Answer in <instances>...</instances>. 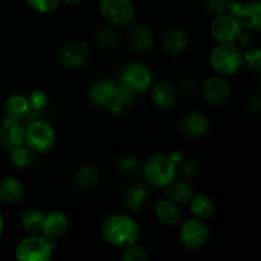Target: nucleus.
I'll return each mask as SVG.
<instances>
[{
    "instance_id": "obj_18",
    "label": "nucleus",
    "mask_w": 261,
    "mask_h": 261,
    "mask_svg": "<svg viewBox=\"0 0 261 261\" xmlns=\"http://www.w3.org/2000/svg\"><path fill=\"white\" fill-rule=\"evenodd\" d=\"M162 45L168 55H180L188 48L189 35L182 28L171 27L163 36Z\"/></svg>"
},
{
    "instance_id": "obj_38",
    "label": "nucleus",
    "mask_w": 261,
    "mask_h": 261,
    "mask_svg": "<svg viewBox=\"0 0 261 261\" xmlns=\"http://www.w3.org/2000/svg\"><path fill=\"white\" fill-rule=\"evenodd\" d=\"M260 109H261L260 94H255V96L251 98V101H250V110H251V112H254V114H259Z\"/></svg>"
},
{
    "instance_id": "obj_36",
    "label": "nucleus",
    "mask_w": 261,
    "mask_h": 261,
    "mask_svg": "<svg viewBox=\"0 0 261 261\" xmlns=\"http://www.w3.org/2000/svg\"><path fill=\"white\" fill-rule=\"evenodd\" d=\"M234 0H205V7L214 14H224L229 12Z\"/></svg>"
},
{
    "instance_id": "obj_33",
    "label": "nucleus",
    "mask_w": 261,
    "mask_h": 261,
    "mask_svg": "<svg viewBox=\"0 0 261 261\" xmlns=\"http://www.w3.org/2000/svg\"><path fill=\"white\" fill-rule=\"evenodd\" d=\"M27 3L37 13L47 14V13H53L54 10L58 9L61 0H27Z\"/></svg>"
},
{
    "instance_id": "obj_27",
    "label": "nucleus",
    "mask_w": 261,
    "mask_h": 261,
    "mask_svg": "<svg viewBox=\"0 0 261 261\" xmlns=\"http://www.w3.org/2000/svg\"><path fill=\"white\" fill-rule=\"evenodd\" d=\"M43 212L38 208H28L25 209L20 217V224L23 229L30 234L41 233V227L43 222Z\"/></svg>"
},
{
    "instance_id": "obj_24",
    "label": "nucleus",
    "mask_w": 261,
    "mask_h": 261,
    "mask_svg": "<svg viewBox=\"0 0 261 261\" xmlns=\"http://www.w3.org/2000/svg\"><path fill=\"white\" fill-rule=\"evenodd\" d=\"M155 214L158 219L165 226H175L180 222L181 212L178 205L170 199H163V200L157 201L155 204Z\"/></svg>"
},
{
    "instance_id": "obj_31",
    "label": "nucleus",
    "mask_w": 261,
    "mask_h": 261,
    "mask_svg": "<svg viewBox=\"0 0 261 261\" xmlns=\"http://www.w3.org/2000/svg\"><path fill=\"white\" fill-rule=\"evenodd\" d=\"M96 41L99 47L105 48V50H110V48L115 47L116 43L119 42V35H117L116 30L111 27L102 28L97 33Z\"/></svg>"
},
{
    "instance_id": "obj_12",
    "label": "nucleus",
    "mask_w": 261,
    "mask_h": 261,
    "mask_svg": "<svg viewBox=\"0 0 261 261\" xmlns=\"http://www.w3.org/2000/svg\"><path fill=\"white\" fill-rule=\"evenodd\" d=\"M201 96L209 105H221L231 96V87L226 79L221 76H211L201 87Z\"/></svg>"
},
{
    "instance_id": "obj_32",
    "label": "nucleus",
    "mask_w": 261,
    "mask_h": 261,
    "mask_svg": "<svg viewBox=\"0 0 261 261\" xmlns=\"http://www.w3.org/2000/svg\"><path fill=\"white\" fill-rule=\"evenodd\" d=\"M121 259L124 261H147L149 260V255L144 247L134 244L125 249L121 255Z\"/></svg>"
},
{
    "instance_id": "obj_9",
    "label": "nucleus",
    "mask_w": 261,
    "mask_h": 261,
    "mask_svg": "<svg viewBox=\"0 0 261 261\" xmlns=\"http://www.w3.org/2000/svg\"><path fill=\"white\" fill-rule=\"evenodd\" d=\"M209 228L201 219L194 218L184 222L180 229V241L188 250H198L206 242Z\"/></svg>"
},
{
    "instance_id": "obj_5",
    "label": "nucleus",
    "mask_w": 261,
    "mask_h": 261,
    "mask_svg": "<svg viewBox=\"0 0 261 261\" xmlns=\"http://www.w3.org/2000/svg\"><path fill=\"white\" fill-rule=\"evenodd\" d=\"M56 245L45 236L32 234L22 240L15 249V259L19 261H48Z\"/></svg>"
},
{
    "instance_id": "obj_1",
    "label": "nucleus",
    "mask_w": 261,
    "mask_h": 261,
    "mask_svg": "<svg viewBox=\"0 0 261 261\" xmlns=\"http://www.w3.org/2000/svg\"><path fill=\"white\" fill-rule=\"evenodd\" d=\"M102 236L114 246L127 247L134 245L139 239V227L130 217L114 214L105 219L102 224Z\"/></svg>"
},
{
    "instance_id": "obj_3",
    "label": "nucleus",
    "mask_w": 261,
    "mask_h": 261,
    "mask_svg": "<svg viewBox=\"0 0 261 261\" xmlns=\"http://www.w3.org/2000/svg\"><path fill=\"white\" fill-rule=\"evenodd\" d=\"M143 175L149 185L154 188H165L175 178L176 165L170 155L154 154L148 158L143 166Z\"/></svg>"
},
{
    "instance_id": "obj_15",
    "label": "nucleus",
    "mask_w": 261,
    "mask_h": 261,
    "mask_svg": "<svg viewBox=\"0 0 261 261\" xmlns=\"http://www.w3.org/2000/svg\"><path fill=\"white\" fill-rule=\"evenodd\" d=\"M148 200H149V189L142 181L130 184L122 196L125 208L130 212L142 211L147 205Z\"/></svg>"
},
{
    "instance_id": "obj_4",
    "label": "nucleus",
    "mask_w": 261,
    "mask_h": 261,
    "mask_svg": "<svg viewBox=\"0 0 261 261\" xmlns=\"http://www.w3.org/2000/svg\"><path fill=\"white\" fill-rule=\"evenodd\" d=\"M24 143L35 153L50 152L56 143L55 129L47 121L35 120L24 130Z\"/></svg>"
},
{
    "instance_id": "obj_19",
    "label": "nucleus",
    "mask_w": 261,
    "mask_h": 261,
    "mask_svg": "<svg viewBox=\"0 0 261 261\" xmlns=\"http://www.w3.org/2000/svg\"><path fill=\"white\" fill-rule=\"evenodd\" d=\"M152 101L160 110H171L177 102V91L170 82H160L152 91Z\"/></svg>"
},
{
    "instance_id": "obj_25",
    "label": "nucleus",
    "mask_w": 261,
    "mask_h": 261,
    "mask_svg": "<svg viewBox=\"0 0 261 261\" xmlns=\"http://www.w3.org/2000/svg\"><path fill=\"white\" fill-rule=\"evenodd\" d=\"M99 182V172L94 166L86 165L74 175V185L79 190H91Z\"/></svg>"
},
{
    "instance_id": "obj_34",
    "label": "nucleus",
    "mask_w": 261,
    "mask_h": 261,
    "mask_svg": "<svg viewBox=\"0 0 261 261\" xmlns=\"http://www.w3.org/2000/svg\"><path fill=\"white\" fill-rule=\"evenodd\" d=\"M244 64H246L247 68L252 71L261 70V54L259 47H254L251 50H247L244 55Z\"/></svg>"
},
{
    "instance_id": "obj_26",
    "label": "nucleus",
    "mask_w": 261,
    "mask_h": 261,
    "mask_svg": "<svg viewBox=\"0 0 261 261\" xmlns=\"http://www.w3.org/2000/svg\"><path fill=\"white\" fill-rule=\"evenodd\" d=\"M190 211L194 214V217L201 221H208L213 217L214 214V204L209 196L204 194H199L191 198Z\"/></svg>"
},
{
    "instance_id": "obj_35",
    "label": "nucleus",
    "mask_w": 261,
    "mask_h": 261,
    "mask_svg": "<svg viewBox=\"0 0 261 261\" xmlns=\"http://www.w3.org/2000/svg\"><path fill=\"white\" fill-rule=\"evenodd\" d=\"M177 172L182 178H193L198 173V166L191 160L181 161L180 165H176V173Z\"/></svg>"
},
{
    "instance_id": "obj_30",
    "label": "nucleus",
    "mask_w": 261,
    "mask_h": 261,
    "mask_svg": "<svg viewBox=\"0 0 261 261\" xmlns=\"http://www.w3.org/2000/svg\"><path fill=\"white\" fill-rule=\"evenodd\" d=\"M135 98H137V92L130 88V87L122 84V86L115 88L114 97H112L111 102H115L120 107L125 109V107L132 106L134 103Z\"/></svg>"
},
{
    "instance_id": "obj_10",
    "label": "nucleus",
    "mask_w": 261,
    "mask_h": 261,
    "mask_svg": "<svg viewBox=\"0 0 261 261\" xmlns=\"http://www.w3.org/2000/svg\"><path fill=\"white\" fill-rule=\"evenodd\" d=\"M211 32L219 43H233L241 35V24L232 14H219L212 22Z\"/></svg>"
},
{
    "instance_id": "obj_6",
    "label": "nucleus",
    "mask_w": 261,
    "mask_h": 261,
    "mask_svg": "<svg viewBox=\"0 0 261 261\" xmlns=\"http://www.w3.org/2000/svg\"><path fill=\"white\" fill-rule=\"evenodd\" d=\"M98 7L105 20L114 27H127L134 20L135 9L130 0H99Z\"/></svg>"
},
{
    "instance_id": "obj_23",
    "label": "nucleus",
    "mask_w": 261,
    "mask_h": 261,
    "mask_svg": "<svg viewBox=\"0 0 261 261\" xmlns=\"http://www.w3.org/2000/svg\"><path fill=\"white\" fill-rule=\"evenodd\" d=\"M165 194L167 199L178 204H188L194 196L193 188L185 180H175L173 178L170 184L165 186Z\"/></svg>"
},
{
    "instance_id": "obj_37",
    "label": "nucleus",
    "mask_w": 261,
    "mask_h": 261,
    "mask_svg": "<svg viewBox=\"0 0 261 261\" xmlns=\"http://www.w3.org/2000/svg\"><path fill=\"white\" fill-rule=\"evenodd\" d=\"M28 99H30V103L31 106H32V110H42L45 109L48 103V99H47V96H46V93L41 91L33 92Z\"/></svg>"
},
{
    "instance_id": "obj_7",
    "label": "nucleus",
    "mask_w": 261,
    "mask_h": 261,
    "mask_svg": "<svg viewBox=\"0 0 261 261\" xmlns=\"http://www.w3.org/2000/svg\"><path fill=\"white\" fill-rule=\"evenodd\" d=\"M89 47L84 41L71 40L61 47L59 63L68 70H76L88 61Z\"/></svg>"
},
{
    "instance_id": "obj_14",
    "label": "nucleus",
    "mask_w": 261,
    "mask_h": 261,
    "mask_svg": "<svg viewBox=\"0 0 261 261\" xmlns=\"http://www.w3.org/2000/svg\"><path fill=\"white\" fill-rule=\"evenodd\" d=\"M126 40L130 48L137 54L149 53L154 45V37H153L152 31L144 24L132 25L127 32Z\"/></svg>"
},
{
    "instance_id": "obj_2",
    "label": "nucleus",
    "mask_w": 261,
    "mask_h": 261,
    "mask_svg": "<svg viewBox=\"0 0 261 261\" xmlns=\"http://www.w3.org/2000/svg\"><path fill=\"white\" fill-rule=\"evenodd\" d=\"M211 65L219 75H232L244 65V54L233 43H219L211 54Z\"/></svg>"
},
{
    "instance_id": "obj_28",
    "label": "nucleus",
    "mask_w": 261,
    "mask_h": 261,
    "mask_svg": "<svg viewBox=\"0 0 261 261\" xmlns=\"http://www.w3.org/2000/svg\"><path fill=\"white\" fill-rule=\"evenodd\" d=\"M120 173L129 178H138L143 175V165L134 155H124L117 162Z\"/></svg>"
},
{
    "instance_id": "obj_17",
    "label": "nucleus",
    "mask_w": 261,
    "mask_h": 261,
    "mask_svg": "<svg viewBox=\"0 0 261 261\" xmlns=\"http://www.w3.org/2000/svg\"><path fill=\"white\" fill-rule=\"evenodd\" d=\"M178 129L186 138H200L208 132L209 121L201 112H190L181 119Z\"/></svg>"
},
{
    "instance_id": "obj_29",
    "label": "nucleus",
    "mask_w": 261,
    "mask_h": 261,
    "mask_svg": "<svg viewBox=\"0 0 261 261\" xmlns=\"http://www.w3.org/2000/svg\"><path fill=\"white\" fill-rule=\"evenodd\" d=\"M35 161V152L27 145H19L10 150V162L18 168H27Z\"/></svg>"
},
{
    "instance_id": "obj_39",
    "label": "nucleus",
    "mask_w": 261,
    "mask_h": 261,
    "mask_svg": "<svg viewBox=\"0 0 261 261\" xmlns=\"http://www.w3.org/2000/svg\"><path fill=\"white\" fill-rule=\"evenodd\" d=\"M61 2H64L65 4H75V3L81 2V0H61Z\"/></svg>"
},
{
    "instance_id": "obj_16",
    "label": "nucleus",
    "mask_w": 261,
    "mask_h": 261,
    "mask_svg": "<svg viewBox=\"0 0 261 261\" xmlns=\"http://www.w3.org/2000/svg\"><path fill=\"white\" fill-rule=\"evenodd\" d=\"M0 144L8 150L24 144V129L17 120L5 117L0 127Z\"/></svg>"
},
{
    "instance_id": "obj_13",
    "label": "nucleus",
    "mask_w": 261,
    "mask_h": 261,
    "mask_svg": "<svg viewBox=\"0 0 261 261\" xmlns=\"http://www.w3.org/2000/svg\"><path fill=\"white\" fill-rule=\"evenodd\" d=\"M68 217L63 212L54 211L43 217L41 233L50 241H58L68 231Z\"/></svg>"
},
{
    "instance_id": "obj_8",
    "label": "nucleus",
    "mask_w": 261,
    "mask_h": 261,
    "mask_svg": "<svg viewBox=\"0 0 261 261\" xmlns=\"http://www.w3.org/2000/svg\"><path fill=\"white\" fill-rule=\"evenodd\" d=\"M229 12L239 20L241 27L254 32L261 30V3L259 0L246 3L233 2Z\"/></svg>"
},
{
    "instance_id": "obj_21",
    "label": "nucleus",
    "mask_w": 261,
    "mask_h": 261,
    "mask_svg": "<svg viewBox=\"0 0 261 261\" xmlns=\"http://www.w3.org/2000/svg\"><path fill=\"white\" fill-rule=\"evenodd\" d=\"M116 86L109 79H99L92 84L89 89V98L96 106L107 107L112 101Z\"/></svg>"
},
{
    "instance_id": "obj_11",
    "label": "nucleus",
    "mask_w": 261,
    "mask_h": 261,
    "mask_svg": "<svg viewBox=\"0 0 261 261\" xmlns=\"http://www.w3.org/2000/svg\"><path fill=\"white\" fill-rule=\"evenodd\" d=\"M121 82L135 92H145L152 86V73L145 65L139 63L127 64L121 71Z\"/></svg>"
},
{
    "instance_id": "obj_22",
    "label": "nucleus",
    "mask_w": 261,
    "mask_h": 261,
    "mask_svg": "<svg viewBox=\"0 0 261 261\" xmlns=\"http://www.w3.org/2000/svg\"><path fill=\"white\" fill-rule=\"evenodd\" d=\"M23 196H24V186L18 178L4 177L0 180V200L3 203H19Z\"/></svg>"
},
{
    "instance_id": "obj_20",
    "label": "nucleus",
    "mask_w": 261,
    "mask_h": 261,
    "mask_svg": "<svg viewBox=\"0 0 261 261\" xmlns=\"http://www.w3.org/2000/svg\"><path fill=\"white\" fill-rule=\"evenodd\" d=\"M4 112L5 117L19 121L30 116L32 112V106L27 97L22 94H13L4 102Z\"/></svg>"
},
{
    "instance_id": "obj_40",
    "label": "nucleus",
    "mask_w": 261,
    "mask_h": 261,
    "mask_svg": "<svg viewBox=\"0 0 261 261\" xmlns=\"http://www.w3.org/2000/svg\"><path fill=\"white\" fill-rule=\"evenodd\" d=\"M2 232H3V217L0 214V236H2Z\"/></svg>"
}]
</instances>
